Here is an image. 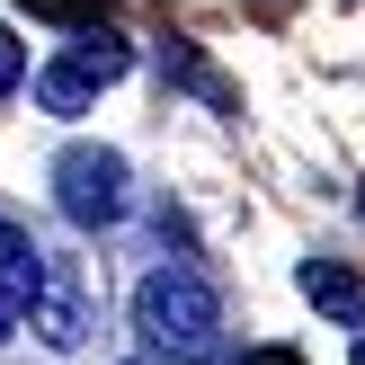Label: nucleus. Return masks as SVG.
Masks as SVG:
<instances>
[{"instance_id":"7","label":"nucleus","mask_w":365,"mask_h":365,"mask_svg":"<svg viewBox=\"0 0 365 365\" xmlns=\"http://www.w3.org/2000/svg\"><path fill=\"white\" fill-rule=\"evenodd\" d=\"M9 89H27V45L0 27V98H9Z\"/></svg>"},{"instance_id":"2","label":"nucleus","mask_w":365,"mask_h":365,"mask_svg":"<svg viewBox=\"0 0 365 365\" xmlns=\"http://www.w3.org/2000/svg\"><path fill=\"white\" fill-rule=\"evenodd\" d=\"M125 71H134V45H125L116 27H71V45L36 71V107H45V116H81L98 89L125 81Z\"/></svg>"},{"instance_id":"8","label":"nucleus","mask_w":365,"mask_h":365,"mask_svg":"<svg viewBox=\"0 0 365 365\" xmlns=\"http://www.w3.org/2000/svg\"><path fill=\"white\" fill-rule=\"evenodd\" d=\"M36 18H53V27H89V9H98V0H27Z\"/></svg>"},{"instance_id":"3","label":"nucleus","mask_w":365,"mask_h":365,"mask_svg":"<svg viewBox=\"0 0 365 365\" xmlns=\"http://www.w3.org/2000/svg\"><path fill=\"white\" fill-rule=\"evenodd\" d=\"M53 205L71 214V232H116L125 214H134V170H125V152L71 143V152L53 160Z\"/></svg>"},{"instance_id":"6","label":"nucleus","mask_w":365,"mask_h":365,"mask_svg":"<svg viewBox=\"0 0 365 365\" xmlns=\"http://www.w3.org/2000/svg\"><path fill=\"white\" fill-rule=\"evenodd\" d=\"M294 285H303V303H312L321 321H339V330H356V321H365V285H356L339 259H303Z\"/></svg>"},{"instance_id":"4","label":"nucleus","mask_w":365,"mask_h":365,"mask_svg":"<svg viewBox=\"0 0 365 365\" xmlns=\"http://www.w3.org/2000/svg\"><path fill=\"white\" fill-rule=\"evenodd\" d=\"M89 330H98V303H89V267L71 259V250H45V285H36V339L71 356Z\"/></svg>"},{"instance_id":"5","label":"nucleus","mask_w":365,"mask_h":365,"mask_svg":"<svg viewBox=\"0 0 365 365\" xmlns=\"http://www.w3.org/2000/svg\"><path fill=\"white\" fill-rule=\"evenodd\" d=\"M36 285H45V250H36V232H27V223H9V214H0V348L27 330Z\"/></svg>"},{"instance_id":"9","label":"nucleus","mask_w":365,"mask_h":365,"mask_svg":"<svg viewBox=\"0 0 365 365\" xmlns=\"http://www.w3.org/2000/svg\"><path fill=\"white\" fill-rule=\"evenodd\" d=\"M241 365H312V356H303V348H250Z\"/></svg>"},{"instance_id":"1","label":"nucleus","mask_w":365,"mask_h":365,"mask_svg":"<svg viewBox=\"0 0 365 365\" xmlns=\"http://www.w3.org/2000/svg\"><path fill=\"white\" fill-rule=\"evenodd\" d=\"M134 330L152 356H187L205 365L223 348V294H214L205 267H152V277L134 285Z\"/></svg>"},{"instance_id":"10","label":"nucleus","mask_w":365,"mask_h":365,"mask_svg":"<svg viewBox=\"0 0 365 365\" xmlns=\"http://www.w3.org/2000/svg\"><path fill=\"white\" fill-rule=\"evenodd\" d=\"M356 365H365V339H356Z\"/></svg>"}]
</instances>
